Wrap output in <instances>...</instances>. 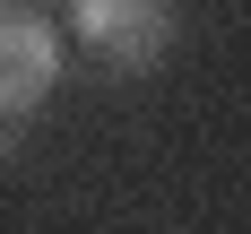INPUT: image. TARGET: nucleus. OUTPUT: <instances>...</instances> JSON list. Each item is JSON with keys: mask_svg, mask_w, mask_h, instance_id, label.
I'll use <instances>...</instances> for the list:
<instances>
[{"mask_svg": "<svg viewBox=\"0 0 251 234\" xmlns=\"http://www.w3.org/2000/svg\"><path fill=\"white\" fill-rule=\"evenodd\" d=\"M78 44L113 70H156L174 52V0H70Z\"/></svg>", "mask_w": 251, "mask_h": 234, "instance_id": "obj_1", "label": "nucleus"}, {"mask_svg": "<svg viewBox=\"0 0 251 234\" xmlns=\"http://www.w3.org/2000/svg\"><path fill=\"white\" fill-rule=\"evenodd\" d=\"M61 87V26L35 0H0V113H35Z\"/></svg>", "mask_w": 251, "mask_h": 234, "instance_id": "obj_2", "label": "nucleus"}]
</instances>
